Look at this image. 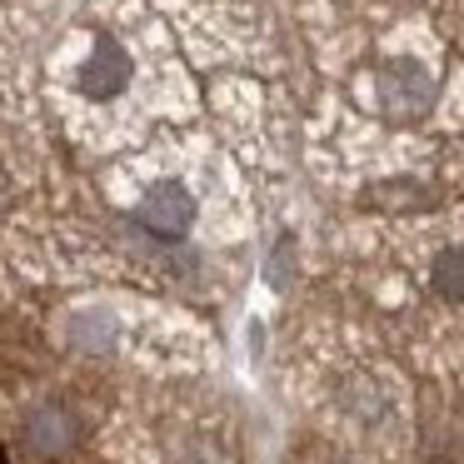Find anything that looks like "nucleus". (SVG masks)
<instances>
[{
  "label": "nucleus",
  "mask_w": 464,
  "mask_h": 464,
  "mask_svg": "<svg viewBox=\"0 0 464 464\" xmlns=\"http://www.w3.org/2000/svg\"><path fill=\"white\" fill-rule=\"evenodd\" d=\"M81 414L65 400H41L25 410L21 420V444L35 454V459H65V454L81 450Z\"/></svg>",
  "instance_id": "obj_1"
},
{
  "label": "nucleus",
  "mask_w": 464,
  "mask_h": 464,
  "mask_svg": "<svg viewBox=\"0 0 464 464\" xmlns=\"http://www.w3.org/2000/svg\"><path fill=\"white\" fill-rule=\"evenodd\" d=\"M140 225L155 230L160 240H175L195 225V195L185 190L180 180H155L150 190L140 195Z\"/></svg>",
  "instance_id": "obj_2"
},
{
  "label": "nucleus",
  "mask_w": 464,
  "mask_h": 464,
  "mask_svg": "<svg viewBox=\"0 0 464 464\" xmlns=\"http://www.w3.org/2000/svg\"><path fill=\"white\" fill-rule=\"evenodd\" d=\"M130 75H135V65H130V55H125V45L121 41H111V35H95V45H91V61L81 65V95H91V101H115V95L130 85Z\"/></svg>",
  "instance_id": "obj_3"
},
{
  "label": "nucleus",
  "mask_w": 464,
  "mask_h": 464,
  "mask_svg": "<svg viewBox=\"0 0 464 464\" xmlns=\"http://www.w3.org/2000/svg\"><path fill=\"white\" fill-rule=\"evenodd\" d=\"M380 95H384L390 111L414 115V111H424V105L434 101V81H430V71H424L420 61H390L384 75H380Z\"/></svg>",
  "instance_id": "obj_4"
},
{
  "label": "nucleus",
  "mask_w": 464,
  "mask_h": 464,
  "mask_svg": "<svg viewBox=\"0 0 464 464\" xmlns=\"http://www.w3.org/2000/svg\"><path fill=\"white\" fill-rule=\"evenodd\" d=\"M115 334H121V320L111 310H81L71 320V344L85 354H105L115 344Z\"/></svg>",
  "instance_id": "obj_5"
},
{
  "label": "nucleus",
  "mask_w": 464,
  "mask_h": 464,
  "mask_svg": "<svg viewBox=\"0 0 464 464\" xmlns=\"http://www.w3.org/2000/svg\"><path fill=\"white\" fill-rule=\"evenodd\" d=\"M430 285L444 295V300L464 304V250H459V245H450V250L434 255V265H430Z\"/></svg>",
  "instance_id": "obj_6"
},
{
  "label": "nucleus",
  "mask_w": 464,
  "mask_h": 464,
  "mask_svg": "<svg viewBox=\"0 0 464 464\" xmlns=\"http://www.w3.org/2000/svg\"><path fill=\"white\" fill-rule=\"evenodd\" d=\"M290 275H295V240L285 235L270 250V260H265V280H270L275 290H290Z\"/></svg>",
  "instance_id": "obj_7"
}]
</instances>
